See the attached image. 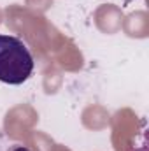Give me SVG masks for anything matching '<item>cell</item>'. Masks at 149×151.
<instances>
[{"mask_svg":"<svg viewBox=\"0 0 149 151\" xmlns=\"http://www.w3.org/2000/svg\"><path fill=\"white\" fill-rule=\"evenodd\" d=\"M35 62L19 37L0 34V81L5 84H23L30 79Z\"/></svg>","mask_w":149,"mask_h":151,"instance_id":"obj_1","label":"cell"},{"mask_svg":"<svg viewBox=\"0 0 149 151\" xmlns=\"http://www.w3.org/2000/svg\"><path fill=\"white\" fill-rule=\"evenodd\" d=\"M11 151H32V150H28L27 146H21V144H14L11 148Z\"/></svg>","mask_w":149,"mask_h":151,"instance_id":"obj_2","label":"cell"}]
</instances>
